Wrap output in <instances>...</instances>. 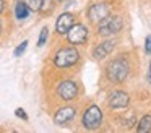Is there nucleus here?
Wrapping results in <instances>:
<instances>
[{"label":"nucleus","instance_id":"1","mask_svg":"<svg viewBox=\"0 0 151 133\" xmlns=\"http://www.w3.org/2000/svg\"><path fill=\"white\" fill-rule=\"evenodd\" d=\"M78 60H80V54L75 47H63L60 50H57V54L54 55V63L59 68L72 67Z\"/></svg>","mask_w":151,"mask_h":133},{"label":"nucleus","instance_id":"2","mask_svg":"<svg viewBox=\"0 0 151 133\" xmlns=\"http://www.w3.org/2000/svg\"><path fill=\"white\" fill-rule=\"evenodd\" d=\"M128 71H130L128 62L125 60V58H115V60L107 67V76L111 81L122 83V81L128 76Z\"/></svg>","mask_w":151,"mask_h":133},{"label":"nucleus","instance_id":"3","mask_svg":"<svg viewBox=\"0 0 151 133\" xmlns=\"http://www.w3.org/2000/svg\"><path fill=\"white\" fill-rule=\"evenodd\" d=\"M124 23H122L120 16H106L99 21L98 24V32L101 36H111V34H117L122 29Z\"/></svg>","mask_w":151,"mask_h":133},{"label":"nucleus","instance_id":"4","mask_svg":"<svg viewBox=\"0 0 151 133\" xmlns=\"http://www.w3.org/2000/svg\"><path fill=\"white\" fill-rule=\"evenodd\" d=\"M102 122V110L98 106H91L83 114V127L88 130H96Z\"/></svg>","mask_w":151,"mask_h":133},{"label":"nucleus","instance_id":"5","mask_svg":"<svg viewBox=\"0 0 151 133\" xmlns=\"http://www.w3.org/2000/svg\"><path fill=\"white\" fill-rule=\"evenodd\" d=\"M67 39L70 44H83L88 39V28L83 24H73L67 31Z\"/></svg>","mask_w":151,"mask_h":133},{"label":"nucleus","instance_id":"6","mask_svg":"<svg viewBox=\"0 0 151 133\" xmlns=\"http://www.w3.org/2000/svg\"><path fill=\"white\" fill-rule=\"evenodd\" d=\"M57 94L60 96V99L63 101H73L76 96H78V86H76L75 81H62L57 88Z\"/></svg>","mask_w":151,"mask_h":133},{"label":"nucleus","instance_id":"7","mask_svg":"<svg viewBox=\"0 0 151 133\" xmlns=\"http://www.w3.org/2000/svg\"><path fill=\"white\" fill-rule=\"evenodd\" d=\"M109 13H111V5L109 3H94L88 10V18H89V21L98 23L102 18H106Z\"/></svg>","mask_w":151,"mask_h":133},{"label":"nucleus","instance_id":"8","mask_svg":"<svg viewBox=\"0 0 151 133\" xmlns=\"http://www.w3.org/2000/svg\"><path fill=\"white\" fill-rule=\"evenodd\" d=\"M128 102H130V97H128L127 93L124 91H114L109 96V106L112 109H122V107H127Z\"/></svg>","mask_w":151,"mask_h":133},{"label":"nucleus","instance_id":"9","mask_svg":"<svg viewBox=\"0 0 151 133\" xmlns=\"http://www.w3.org/2000/svg\"><path fill=\"white\" fill-rule=\"evenodd\" d=\"M76 115V109L75 107H62V109H59L55 112V115H54V122L57 123V125H65V123H68L70 120H73Z\"/></svg>","mask_w":151,"mask_h":133},{"label":"nucleus","instance_id":"10","mask_svg":"<svg viewBox=\"0 0 151 133\" xmlns=\"http://www.w3.org/2000/svg\"><path fill=\"white\" fill-rule=\"evenodd\" d=\"M75 24V16L72 13H62V15L57 18V23H55V29L59 34H67L72 26Z\"/></svg>","mask_w":151,"mask_h":133},{"label":"nucleus","instance_id":"11","mask_svg":"<svg viewBox=\"0 0 151 133\" xmlns=\"http://www.w3.org/2000/svg\"><path fill=\"white\" fill-rule=\"evenodd\" d=\"M112 49H114V42L112 41H104L102 44H99L98 47L93 50V57H94L96 60H102V58H106L109 54H111Z\"/></svg>","mask_w":151,"mask_h":133},{"label":"nucleus","instance_id":"12","mask_svg":"<svg viewBox=\"0 0 151 133\" xmlns=\"http://www.w3.org/2000/svg\"><path fill=\"white\" fill-rule=\"evenodd\" d=\"M28 15H29V6L24 2L18 0L15 3V16H17V19H24V18H28Z\"/></svg>","mask_w":151,"mask_h":133},{"label":"nucleus","instance_id":"13","mask_svg":"<svg viewBox=\"0 0 151 133\" xmlns=\"http://www.w3.org/2000/svg\"><path fill=\"white\" fill-rule=\"evenodd\" d=\"M138 132H140V133L151 132V115L141 117V120L138 122Z\"/></svg>","mask_w":151,"mask_h":133},{"label":"nucleus","instance_id":"14","mask_svg":"<svg viewBox=\"0 0 151 133\" xmlns=\"http://www.w3.org/2000/svg\"><path fill=\"white\" fill-rule=\"evenodd\" d=\"M26 5L29 6V10H34V12H37V10H41L42 8V3H44V0H26Z\"/></svg>","mask_w":151,"mask_h":133},{"label":"nucleus","instance_id":"15","mask_svg":"<svg viewBox=\"0 0 151 133\" xmlns=\"http://www.w3.org/2000/svg\"><path fill=\"white\" fill-rule=\"evenodd\" d=\"M47 36H49V29H47V28H42V31H41V34H39V41H37V45H39V47H42V45L46 44Z\"/></svg>","mask_w":151,"mask_h":133},{"label":"nucleus","instance_id":"16","mask_svg":"<svg viewBox=\"0 0 151 133\" xmlns=\"http://www.w3.org/2000/svg\"><path fill=\"white\" fill-rule=\"evenodd\" d=\"M26 45H28V41H23V42H21V44L18 45L17 49H15V52H13V54H15V57H20V55L23 54L24 50H26Z\"/></svg>","mask_w":151,"mask_h":133},{"label":"nucleus","instance_id":"17","mask_svg":"<svg viewBox=\"0 0 151 133\" xmlns=\"http://www.w3.org/2000/svg\"><path fill=\"white\" fill-rule=\"evenodd\" d=\"M145 52L151 55V36H146V39H145Z\"/></svg>","mask_w":151,"mask_h":133},{"label":"nucleus","instance_id":"18","mask_svg":"<svg viewBox=\"0 0 151 133\" xmlns=\"http://www.w3.org/2000/svg\"><path fill=\"white\" fill-rule=\"evenodd\" d=\"M15 114H17V117H20V119L28 120V115H26V112H24L23 109H17V110H15Z\"/></svg>","mask_w":151,"mask_h":133},{"label":"nucleus","instance_id":"19","mask_svg":"<svg viewBox=\"0 0 151 133\" xmlns=\"http://www.w3.org/2000/svg\"><path fill=\"white\" fill-rule=\"evenodd\" d=\"M4 6H5V2L4 0H0V13L4 12Z\"/></svg>","mask_w":151,"mask_h":133},{"label":"nucleus","instance_id":"20","mask_svg":"<svg viewBox=\"0 0 151 133\" xmlns=\"http://www.w3.org/2000/svg\"><path fill=\"white\" fill-rule=\"evenodd\" d=\"M57 2H60V3H70V2H73V0H57Z\"/></svg>","mask_w":151,"mask_h":133},{"label":"nucleus","instance_id":"21","mask_svg":"<svg viewBox=\"0 0 151 133\" xmlns=\"http://www.w3.org/2000/svg\"><path fill=\"white\" fill-rule=\"evenodd\" d=\"M150 80H151V65H150Z\"/></svg>","mask_w":151,"mask_h":133},{"label":"nucleus","instance_id":"22","mask_svg":"<svg viewBox=\"0 0 151 133\" xmlns=\"http://www.w3.org/2000/svg\"><path fill=\"white\" fill-rule=\"evenodd\" d=\"M0 32H2V21H0Z\"/></svg>","mask_w":151,"mask_h":133}]
</instances>
